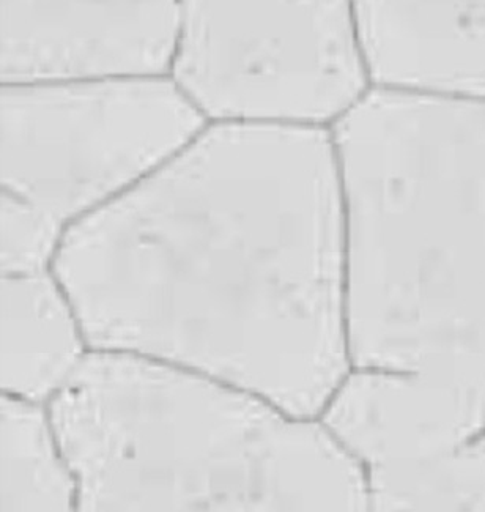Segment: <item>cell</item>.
Returning a JSON list of instances; mask_svg holds the SVG:
<instances>
[{
    "mask_svg": "<svg viewBox=\"0 0 485 512\" xmlns=\"http://www.w3.org/2000/svg\"><path fill=\"white\" fill-rule=\"evenodd\" d=\"M51 268L90 349L193 369L300 418L352 371L330 127L208 122L71 224Z\"/></svg>",
    "mask_w": 485,
    "mask_h": 512,
    "instance_id": "obj_1",
    "label": "cell"
},
{
    "mask_svg": "<svg viewBox=\"0 0 485 512\" xmlns=\"http://www.w3.org/2000/svg\"><path fill=\"white\" fill-rule=\"evenodd\" d=\"M352 369L485 432V103L371 86L330 125Z\"/></svg>",
    "mask_w": 485,
    "mask_h": 512,
    "instance_id": "obj_2",
    "label": "cell"
},
{
    "mask_svg": "<svg viewBox=\"0 0 485 512\" xmlns=\"http://www.w3.org/2000/svg\"><path fill=\"white\" fill-rule=\"evenodd\" d=\"M79 512H367L320 418L137 353H86L48 402Z\"/></svg>",
    "mask_w": 485,
    "mask_h": 512,
    "instance_id": "obj_3",
    "label": "cell"
},
{
    "mask_svg": "<svg viewBox=\"0 0 485 512\" xmlns=\"http://www.w3.org/2000/svg\"><path fill=\"white\" fill-rule=\"evenodd\" d=\"M2 196L67 231L208 120L169 73L2 84Z\"/></svg>",
    "mask_w": 485,
    "mask_h": 512,
    "instance_id": "obj_4",
    "label": "cell"
},
{
    "mask_svg": "<svg viewBox=\"0 0 485 512\" xmlns=\"http://www.w3.org/2000/svg\"><path fill=\"white\" fill-rule=\"evenodd\" d=\"M169 75L208 122L330 127L371 87L353 0H182Z\"/></svg>",
    "mask_w": 485,
    "mask_h": 512,
    "instance_id": "obj_5",
    "label": "cell"
},
{
    "mask_svg": "<svg viewBox=\"0 0 485 512\" xmlns=\"http://www.w3.org/2000/svg\"><path fill=\"white\" fill-rule=\"evenodd\" d=\"M182 0H2L5 82L166 75Z\"/></svg>",
    "mask_w": 485,
    "mask_h": 512,
    "instance_id": "obj_6",
    "label": "cell"
},
{
    "mask_svg": "<svg viewBox=\"0 0 485 512\" xmlns=\"http://www.w3.org/2000/svg\"><path fill=\"white\" fill-rule=\"evenodd\" d=\"M371 86L485 103V0H353Z\"/></svg>",
    "mask_w": 485,
    "mask_h": 512,
    "instance_id": "obj_7",
    "label": "cell"
},
{
    "mask_svg": "<svg viewBox=\"0 0 485 512\" xmlns=\"http://www.w3.org/2000/svg\"><path fill=\"white\" fill-rule=\"evenodd\" d=\"M89 350L52 268L0 273V393L48 404Z\"/></svg>",
    "mask_w": 485,
    "mask_h": 512,
    "instance_id": "obj_8",
    "label": "cell"
},
{
    "mask_svg": "<svg viewBox=\"0 0 485 512\" xmlns=\"http://www.w3.org/2000/svg\"><path fill=\"white\" fill-rule=\"evenodd\" d=\"M78 511V481L48 404L0 393V512Z\"/></svg>",
    "mask_w": 485,
    "mask_h": 512,
    "instance_id": "obj_9",
    "label": "cell"
},
{
    "mask_svg": "<svg viewBox=\"0 0 485 512\" xmlns=\"http://www.w3.org/2000/svg\"><path fill=\"white\" fill-rule=\"evenodd\" d=\"M377 512L485 511V432L448 453L366 475Z\"/></svg>",
    "mask_w": 485,
    "mask_h": 512,
    "instance_id": "obj_10",
    "label": "cell"
}]
</instances>
